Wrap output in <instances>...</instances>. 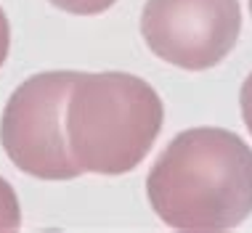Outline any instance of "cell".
Masks as SVG:
<instances>
[{
	"label": "cell",
	"mask_w": 252,
	"mask_h": 233,
	"mask_svg": "<svg viewBox=\"0 0 252 233\" xmlns=\"http://www.w3.org/2000/svg\"><path fill=\"white\" fill-rule=\"evenodd\" d=\"M77 72H40L11 93L0 119V143L16 170L40 180H72L85 170L66 138V101Z\"/></svg>",
	"instance_id": "obj_3"
},
{
	"label": "cell",
	"mask_w": 252,
	"mask_h": 233,
	"mask_svg": "<svg viewBox=\"0 0 252 233\" xmlns=\"http://www.w3.org/2000/svg\"><path fill=\"white\" fill-rule=\"evenodd\" d=\"M146 196L170 228H236L252 212V148L223 127L183 130L154 162Z\"/></svg>",
	"instance_id": "obj_1"
},
{
	"label": "cell",
	"mask_w": 252,
	"mask_h": 233,
	"mask_svg": "<svg viewBox=\"0 0 252 233\" xmlns=\"http://www.w3.org/2000/svg\"><path fill=\"white\" fill-rule=\"evenodd\" d=\"M239 32V0H146L141 13V35L149 51L189 72L220 64Z\"/></svg>",
	"instance_id": "obj_4"
},
{
	"label": "cell",
	"mask_w": 252,
	"mask_h": 233,
	"mask_svg": "<svg viewBox=\"0 0 252 233\" xmlns=\"http://www.w3.org/2000/svg\"><path fill=\"white\" fill-rule=\"evenodd\" d=\"M48 3L74 16H96V13L109 11L117 0H48Z\"/></svg>",
	"instance_id": "obj_6"
},
{
	"label": "cell",
	"mask_w": 252,
	"mask_h": 233,
	"mask_svg": "<svg viewBox=\"0 0 252 233\" xmlns=\"http://www.w3.org/2000/svg\"><path fill=\"white\" fill-rule=\"evenodd\" d=\"M8 51H11V24H8V19H5L3 8H0V66L8 58Z\"/></svg>",
	"instance_id": "obj_8"
},
{
	"label": "cell",
	"mask_w": 252,
	"mask_h": 233,
	"mask_svg": "<svg viewBox=\"0 0 252 233\" xmlns=\"http://www.w3.org/2000/svg\"><path fill=\"white\" fill-rule=\"evenodd\" d=\"M165 106L146 80L127 72H77L66 101V138L85 173L125 175L152 151Z\"/></svg>",
	"instance_id": "obj_2"
},
{
	"label": "cell",
	"mask_w": 252,
	"mask_h": 233,
	"mask_svg": "<svg viewBox=\"0 0 252 233\" xmlns=\"http://www.w3.org/2000/svg\"><path fill=\"white\" fill-rule=\"evenodd\" d=\"M22 225V207L16 191L5 177H0V231H16Z\"/></svg>",
	"instance_id": "obj_5"
},
{
	"label": "cell",
	"mask_w": 252,
	"mask_h": 233,
	"mask_svg": "<svg viewBox=\"0 0 252 233\" xmlns=\"http://www.w3.org/2000/svg\"><path fill=\"white\" fill-rule=\"evenodd\" d=\"M239 106H242V119H244V125H247L250 135H252V72H250V77L244 80V85H242Z\"/></svg>",
	"instance_id": "obj_7"
},
{
	"label": "cell",
	"mask_w": 252,
	"mask_h": 233,
	"mask_svg": "<svg viewBox=\"0 0 252 233\" xmlns=\"http://www.w3.org/2000/svg\"><path fill=\"white\" fill-rule=\"evenodd\" d=\"M250 13H252V0H250Z\"/></svg>",
	"instance_id": "obj_9"
}]
</instances>
